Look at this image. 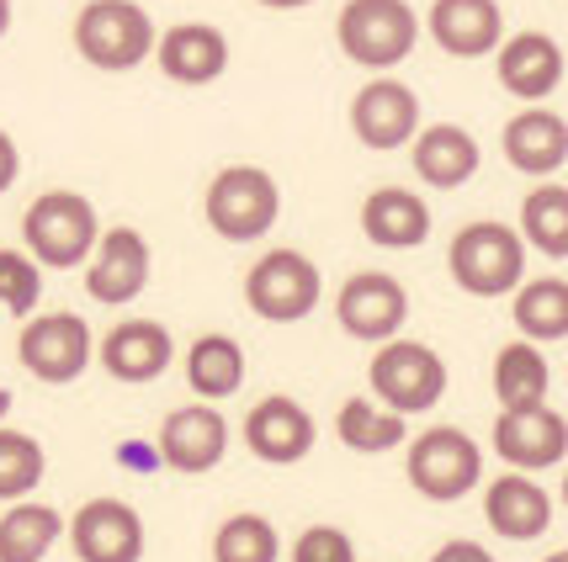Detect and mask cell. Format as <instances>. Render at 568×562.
<instances>
[{"label":"cell","mask_w":568,"mask_h":562,"mask_svg":"<svg viewBox=\"0 0 568 562\" xmlns=\"http://www.w3.org/2000/svg\"><path fill=\"white\" fill-rule=\"evenodd\" d=\"M446 270L468 297H510L526 282V245L510 223H463L446 245Z\"/></svg>","instance_id":"6da1fadb"},{"label":"cell","mask_w":568,"mask_h":562,"mask_svg":"<svg viewBox=\"0 0 568 562\" xmlns=\"http://www.w3.org/2000/svg\"><path fill=\"white\" fill-rule=\"evenodd\" d=\"M101 239V218L91 196L80 192H43L22 213V249L43 270H80Z\"/></svg>","instance_id":"7a4b0ae2"},{"label":"cell","mask_w":568,"mask_h":562,"mask_svg":"<svg viewBox=\"0 0 568 562\" xmlns=\"http://www.w3.org/2000/svg\"><path fill=\"white\" fill-rule=\"evenodd\" d=\"M202 218L207 228L229 239V245H250V239H266L282 218V186H276L272 171L261 165H223L213 181H207V196H202Z\"/></svg>","instance_id":"3957f363"},{"label":"cell","mask_w":568,"mask_h":562,"mask_svg":"<svg viewBox=\"0 0 568 562\" xmlns=\"http://www.w3.org/2000/svg\"><path fill=\"white\" fill-rule=\"evenodd\" d=\"M154 17L139 0H85L74 17V53L101 74H128L154 53Z\"/></svg>","instance_id":"277c9868"},{"label":"cell","mask_w":568,"mask_h":562,"mask_svg":"<svg viewBox=\"0 0 568 562\" xmlns=\"http://www.w3.org/2000/svg\"><path fill=\"white\" fill-rule=\"evenodd\" d=\"M335 43L356 70H398L420 43V17L409 0H346Z\"/></svg>","instance_id":"5b68a950"},{"label":"cell","mask_w":568,"mask_h":562,"mask_svg":"<svg viewBox=\"0 0 568 562\" xmlns=\"http://www.w3.org/2000/svg\"><path fill=\"white\" fill-rule=\"evenodd\" d=\"M404 472L409 489L430 499V504H457L463 493L484 483V451L463 425H430L415 440H404Z\"/></svg>","instance_id":"8992f818"},{"label":"cell","mask_w":568,"mask_h":562,"mask_svg":"<svg viewBox=\"0 0 568 562\" xmlns=\"http://www.w3.org/2000/svg\"><path fill=\"white\" fill-rule=\"evenodd\" d=\"M446 382H452V377H446L442 356H436L425 340H404V335L377 345V356H372V367H367L372 398H377L383 409L404 415V419L436 409Z\"/></svg>","instance_id":"52a82bcc"},{"label":"cell","mask_w":568,"mask_h":562,"mask_svg":"<svg viewBox=\"0 0 568 562\" xmlns=\"http://www.w3.org/2000/svg\"><path fill=\"white\" fill-rule=\"evenodd\" d=\"M324 276L303 249L276 245L245 270V308L266 324H297L320 308Z\"/></svg>","instance_id":"ba28073f"},{"label":"cell","mask_w":568,"mask_h":562,"mask_svg":"<svg viewBox=\"0 0 568 562\" xmlns=\"http://www.w3.org/2000/svg\"><path fill=\"white\" fill-rule=\"evenodd\" d=\"M97 356V335L80 314H38L22 324L17 335V361L27 367V377H38L43 388H70L91 371Z\"/></svg>","instance_id":"9c48e42d"},{"label":"cell","mask_w":568,"mask_h":562,"mask_svg":"<svg viewBox=\"0 0 568 562\" xmlns=\"http://www.w3.org/2000/svg\"><path fill=\"white\" fill-rule=\"evenodd\" d=\"M149 276H154V249L139 228H101L97 249H91V260H85V293L91 303L101 308H128L133 297L149 287Z\"/></svg>","instance_id":"30bf717a"},{"label":"cell","mask_w":568,"mask_h":562,"mask_svg":"<svg viewBox=\"0 0 568 562\" xmlns=\"http://www.w3.org/2000/svg\"><path fill=\"white\" fill-rule=\"evenodd\" d=\"M64 541L80 562H144V514L128 499H85L64 520Z\"/></svg>","instance_id":"8fae6325"},{"label":"cell","mask_w":568,"mask_h":562,"mask_svg":"<svg viewBox=\"0 0 568 562\" xmlns=\"http://www.w3.org/2000/svg\"><path fill=\"white\" fill-rule=\"evenodd\" d=\"M351 133L377 154L409 149V139L420 133V96L415 85H404L394 74H372L367 85L351 96Z\"/></svg>","instance_id":"7c38bea8"},{"label":"cell","mask_w":568,"mask_h":562,"mask_svg":"<svg viewBox=\"0 0 568 562\" xmlns=\"http://www.w3.org/2000/svg\"><path fill=\"white\" fill-rule=\"evenodd\" d=\"M335 318H341V329L351 340L383 345L409 324V293L388 270H356L335 297Z\"/></svg>","instance_id":"4fadbf2b"},{"label":"cell","mask_w":568,"mask_h":562,"mask_svg":"<svg viewBox=\"0 0 568 562\" xmlns=\"http://www.w3.org/2000/svg\"><path fill=\"white\" fill-rule=\"evenodd\" d=\"M495 457L510 472H547V467L564 462L568 451V419L552 409V403H537V409H499L495 419Z\"/></svg>","instance_id":"5bb4252c"},{"label":"cell","mask_w":568,"mask_h":562,"mask_svg":"<svg viewBox=\"0 0 568 562\" xmlns=\"http://www.w3.org/2000/svg\"><path fill=\"white\" fill-rule=\"evenodd\" d=\"M245 446L255 462L266 467H297L308 451H314V440H320V425H314V415L297 403V398H287V392H266L255 409L245 415Z\"/></svg>","instance_id":"9a60e30c"},{"label":"cell","mask_w":568,"mask_h":562,"mask_svg":"<svg viewBox=\"0 0 568 562\" xmlns=\"http://www.w3.org/2000/svg\"><path fill=\"white\" fill-rule=\"evenodd\" d=\"M154 451H160V467H175L186 478H202L229 457V419L213 409V403H186V409H171L160 436H154Z\"/></svg>","instance_id":"2e32d148"},{"label":"cell","mask_w":568,"mask_h":562,"mask_svg":"<svg viewBox=\"0 0 568 562\" xmlns=\"http://www.w3.org/2000/svg\"><path fill=\"white\" fill-rule=\"evenodd\" d=\"M495 74L520 106H542L564 85V43L552 32H537V27L510 32L495 49Z\"/></svg>","instance_id":"e0dca14e"},{"label":"cell","mask_w":568,"mask_h":562,"mask_svg":"<svg viewBox=\"0 0 568 562\" xmlns=\"http://www.w3.org/2000/svg\"><path fill=\"white\" fill-rule=\"evenodd\" d=\"M175 361V335L154 318H123L106 329L101 340V371L112 382H128V388H144V382H160Z\"/></svg>","instance_id":"ac0fdd59"},{"label":"cell","mask_w":568,"mask_h":562,"mask_svg":"<svg viewBox=\"0 0 568 562\" xmlns=\"http://www.w3.org/2000/svg\"><path fill=\"white\" fill-rule=\"evenodd\" d=\"M484 520L505 541H537L552 531V493L531 472H499L484 483Z\"/></svg>","instance_id":"d6986e66"},{"label":"cell","mask_w":568,"mask_h":562,"mask_svg":"<svg viewBox=\"0 0 568 562\" xmlns=\"http://www.w3.org/2000/svg\"><path fill=\"white\" fill-rule=\"evenodd\" d=\"M499 149L510 160V171L531 175V181H552V175L568 165V123L564 112L552 106H526L516 112L505 133H499Z\"/></svg>","instance_id":"ffe728a7"},{"label":"cell","mask_w":568,"mask_h":562,"mask_svg":"<svg viewBox=\"0 0 568 562\" xmlns=\"http://www.w3.org/2000/svg\"><path fill=\"white\" fill-rule=\"evenodd\" d=\"M154 64L171 85H213L229 70V38L213 22H181L154 38Z\"/></svg>","instance_id":"44dd1931"},{"label":"cell","mask_w":568,"mask_h":562,"mask_svg":"<svg viewBox=\"0 0 568 562\" xmlns=\"http://www.w3.org/2000/svg\"><path fill=\"white\" fill-rule=\"evenodd\" d=\"M420 32H430L452 59H489L505 38V11L499 0H436Z\"/></svg>","instance_id":"7402d4cb"},{"label":"cell","mask_w":568,"mask_h":562,"mask_svg":"<svg viewBox=\"0 0 568 562\" xmlns=\"http://www.w3.org/2000/svg\"><path fill=\"white\" fill-rule=\"evenodd\" d=\"M409 165H415V175H420L425 186L457 192V186H468L473 175H478L484 149H478V139L463 123H430L409 139Z\"/></svg>","instance_id":"603a6c76"},{"label":"cell","mask_w":568,"mask_h":562,"mask_svg":"<svg viewBox=\"0 0 568 562\" xmlns=\"http://www.w3.org/2000/svg\"><path fill=\"white\" fill-rule=\"evenodd\" d=\"M362 234L377 249H420L430 239V202L409 186H377L362 202Z\"/></svg>","instance_id":"cb8c5ba5"},{"label":"cell","mask_w":568,"mask_h":562,"mask_svg":"<svg viewBox=\"0 0 568 562\" xmlns=\"http://www.w3.org/2000/svg\"><path fill=\"white\" fill-rule=\"evenodd\" d=\"M186 388L197 392L202 403H223L245 388V345L234 335H197L186 345Z\"/></svg>","instance_id":"d4e9b609"},{"label":"cell","mask_w":568,"mask_h":562,"mask_svg":"<svg viewBox=\"0 0 568 562\" xmlns=\"http://www.w3.org/2000/svg\"><path fill=\"white\" fill-rule=\"evenodd\" d=\"M510 318H516L520 340L558 345L568 340V282L564 276H531L510 293Z\"/></svg>","instance_id":"484cf974"},{"label":"cell","mask_w":568,"mask_h":562,"mask_svg":"<svg viewBox=\"0 0 568 562\" xmlns=\"http://www.w3.org/2000/svg\"><path fill=\"white\" fill-rule=\"evenodd\" d=\"M64 537V520L43 499H17L0 514V562H43Z\"/></svg>","instance_id":"4316f807"},{"label":"cell","mask_w":568,"mask_h":562,"mask_svg":"<svg viewBox=\"0 0 568 562\" xmlns=\"http://www.w3.org/2000/svg\"><path fill=\"white\" fill-rule=\"evenodd\" d=\"M552 392V361L542 356V345L510 340L495 356V398L499 409H537Z\"/></svg>","instance_id":"83f0119b"},{"label":"cell","mask_w":568,"mask_h":562,"mask_svg":"<svg viewBox=\"0 0 568 562\" xmlns=\"http://www.w3.org/2000/svg\"><path fill=\"white\" fill-rule=\"evenodd\" d=\"M335 436L356 457H383V451H398L409 440V425H404V415L383 409L377 398H346L341 415H335Z\"/></svg>","instance_id":"f1b7e54d"},{"label":"cell","mask_w":568,"mask_h":562,"mask_svg":"<svg viewBox=\"0 0 568 562\" xmlns=\"http://www.w3.org/2000/svg\"><path fill=\"white\" fill-rule=\"evenodd\" d=\"M520 245H531L547 260H568V186L542 181L520 202Z\"/></svg>","instance_id":"f546056e"},{"label":"cell","mask_w":568,"mask_h":562,"mask_svg":"<svg viewBox=\"0 0 568 562\" xmlns=\"http://www.w3.org/2000/svg\"><path fill=\"white\" fill-rule=\"evenodd\" d=\"M43 472H49L43 440L27 436V430L0 425V504H17V499H27V493H38Z\"/></svg>","instance_id":"4dcf8cb0"},{"label":"cell","mask_w":568,"mask_h":562,"mask_svg":"<svg viewBox=\"0 0 568 562\" xmlns=\"http://www.w3.org/2000/svg\"><path fill=\"white\" fill-rule=\"evenodd\" d=\"M276 558H282V541H276V525L266 514L240 510L213 531V562H276Z\"/></svg>","instance_id":"1f68e13d"},{"label":"cell","mask_w":568,"mask_h":562,"mask_svg":"<svg viewBox=\"0 0 568 562\" xmlns=\"http://www.w3.org/2000/svg\"><path fill=\"white\" fill-rule=\"evenodd\" d=\"M43 303V266L27 249H0V308L32 318Z\"/></svg>","instance_id":"d6a6232c"},{"label":"cell","mask_w":568,"mask_h":562,"mask_svg":"<svg viewBox=\"0 0 568 562\" xmlns=\"http://www.w3.org/2000/svg\"><path fill=\"white\" fill-rule=\"evenodd\" d=\"M293 562H356V541L341 525H308L293 541Z\"/></svg>","instance_id":"836d02e7"},{"label":"cell","mask_w":568,"mask_h":562,"mask_svg":"<svg viewBox=\"0 0 568 562\" xmlns=\"http://www.w3.org/2000/svg\"><path fill=\"white\" fill-rule=\"evenodd\" d=\"M430 562H499L484 541H442L436 552H430Z\"/></svg>","instance_id":"e575fe53"},{"label":"cell","mask_w":568,"mask_h":562,"mask_svg":"<svg viewBox=\"0 0 568 562\" xmlns=\"http://www.w3.org/2000/svg\"><path fill=\"white\" fill-rule=\"evenodd\" d=\"M17 175H22V154H17V139L0 127V196L17 186Z\"/></svg>","instance_id":"d590c367"},{"label":"cell","mask_w":568,"mask_h":562,"mask_svg":"<svg viewBox=\"0 0 568 562\" xmlns=\"http://www.w3.org/2000/svg\"><path fill=\"white\" fill-rule=\"evenodd\" d=\"M123 467H160V451H154V446H149V440H128L123 446Z\"/></svg>","instance_id":"8d00e7d4"},{"label":"cell","mask_w":568,"mask_h":562,"mask_svg":"<svg viewBox=\"0 0 568 562\" xmlns=\"http://www.w3.org/2000/svg\"><path fill=\"white\" fill-rule=\"evenodd\" d=\"M255 6H266V11H303V6H314V0H255Z\"/></svg>","instance_id":"74e56055"},{"label":"cell","mask_w":568,"mask_h":562,"mask_svg":"<svg viewBox=\"0 0 568 562\" xmlns=\"http://www.w3.org/2000/svg\"><path fill=\"white\" fill-rule=\"evenodd\" d=\"M11 32V0H0V38Z\"/></svg>","instance_id":"f35d334b"},{"label":"cell","mask_w":568,"mask_h":562,"mask_svg":"<svg viewBox=\"0 0 568 562\" xmlns=\"http://www.w3.org/2000/svg\"><path fill=\"white\" fill-rule=\"evenodd\" d=\"M6 415H11V392L0 388V425H6Z\"/></svg>","instance_id":"ab89813d"},{"label":"cell","mask_w":568,"mask_h":562,"mask_svg":"<svg viewBox=\"0 0 568 562\" xmlns=\"http://www.w3.org/2000/svg\"><path fill=\"white\" fill-rule=\"evenodd\" d=\"M542 562H568V552H552V558H542Z\"/></svg>","instance_id":"60d3db41"}]
</instances>
